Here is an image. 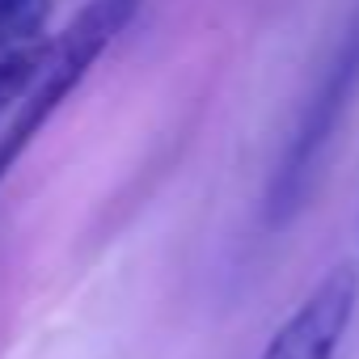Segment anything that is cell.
I'll list each match as a JSON object with an SVG mask.
<instances>
[{"mask_svg":"<svg viewBox=\"0 0 359 359\" xmlns=\"http://www.w3.org/2000/svg\"><path fill=\"white\" fill-rule=\"evenodd\" d=\"M355 97H359V9H355L351 26L342 30L338 47L330 51V60H325L292 135H287V148L271 173L266 203H262L271 229H287L304 212V203L317 187V173H321Z\"/></svg>","mask_w":359,"mask_h":359,"instance_id":"cell-1","label":"cell"},{"mask_svg":"<svg viewBox=\"0 0 359 359\" xmlns=\"http://www.w3.org/2000/svg\"><path fill=\"white\" fill-rule=\"evenodd\" d=\"M140 0H89V5L51 39V55L30 85V93L18 102L13 123L0 135V182L9 177V169L22 161V152L34 144V135L51 123V114L76 93V85L97 68V60L110 51V43L135 22Z\"/></svg>","mask_w":359,"mask_h":359,"instance_id":"cell-2","label":"cell"},{"mask_svg":"<svg viewBox=\"0 0 359 359\" xmlns=\"http://www.w3.org/2000/svg\"><path fill=\"white\" fill-rule=\"evenodd\" d=\"M355 304H359V271L351 262L330 266V275L271 334L258 359H334L351 330Z\"/></svg>","mask_w":359,"mask_h":359,"instance_id":"cell-3","label":"cell"},{"mask_svg":"<svg viewBox=\"0 0 359 359\" xmlns=\"http://www.w3.org/2000/svg\"><path fill=\"white\" fill-rule=\"evenodd\" d=\"M55 0H0V55L47 43Z\"/></svg>","mask_w":359,"mask_h":359,"instance_id":"cell-4","label":"cell"},{"mask_svg":"<svg viewBox=\"0 0 359 359\" xmlns=\"http://www.w3.org/2000/svg\"><path fill=\"white\" fill-rule=\"evenodd\" d=\"M47 55H51V43L26 47V51H13V55H0V114L30 93V85L39 81Z\"/></svg>","mask_w":359,"mask_h":359,"instance_id":"cell-5","label":"cell"}]
</instances>
